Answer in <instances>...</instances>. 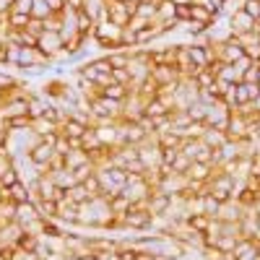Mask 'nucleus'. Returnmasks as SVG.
<instances>
[{"label": "nucleus", "instance_id": "obj_13", "mask_svg": "<svg viewBox=\"0 0 260 260\" xmlns=\"http://www.w3.org/2000/svg\"><path fill=\"white\" fill-rule=\"evenodd\" d=\"M208 68H213V71H216V81H219V83L234 86L237 81H242L240 71H237L232 62H213V65H208Z\"/></svg>", "mask_w": 260, "mask_h": 260}, {"label": "nucleus", "instance_id": "obj_32", "mask_svg": "<svg viewBox=\"0 0 260 260\" xmlns=\"http://www.w3.org/2000/svg\"><path fill=\"white\" fill-rule=\"evenodd\" d=\"M50 16H55V13L50 11V6L45 3V0H34V3H31V18H37V21H47Z\"/></svg>", "mask_w": 260, "mask_h": 260}, {"label": "nucleus", "instance_id": "obj_10", "mask_svg": "<svg viewBox=\"0 0 260 260\" xmlns=\"http://www.w3.org/2000/svg\"><path fill=\"white\" fill-rule=\"evenodd\" d=\"M39 219H42V213H39V208H37L34 201H29V203H18V206H16V221L24 226V232H26L31 224H37Z\"/></svg>", "mask_w": 260, "mask_h": 260}, {"label": "nucleus", "instance_id": "obj_17", "mask_svg": "<svg viewBox=\"0 0 260 260\" xmlns=\"http://www.w3.org/2000/svg\"><path fill=\"white\" fill-rule=\"evenodd\" d=\"M213 167L211 164H203V161H192L190 164V169H187V180H195V182H206L208 185V180H211V175H213Z\"/></svg>", "mask_w": 260, "mask_h": 260}, {"label": "nucleus", "instance_id": "obj_45", "mask_svg": "<svg viewBox=\"0 0 260 260\" xmlns=\"http://www.w3.org/2000/svg\"><path fill=\"white\" fill-rule=\"evenodd\" d=\"M255 240L260 242V216H257V226H255Z\"/></svg>", "mask_w": 260, "mask_h": 260}, {"label": "nucleus", "instance_id": "obj_36", "mask_svg": "<svg viewBox=\"0 0 260 260\" xmlns=\"http://www.w3.org/2000/svg\"><path fill=\"white\" fill-rule=\"evenodd\" d=\"M240 8L250 16V18H260V0H242V3H240Z\"/></svg>", "mask_w": 260, "mask_h": 260}, {"label": "nucleus", "instance_id": "obj_44", "mask_svg": "<svg viewBox=\"0 0 260 260\" xmlns=\"http://www.w3.org/2000/svg\"><path fill=\"white\" fill-rule=\"evenodd\" d=\"M216 260H237V257H234L232 252H221V255H219V257H216Z\"/></svg>", "mask_w": 260, "mask_h": 260}, {"label": "nucleus", "instance_id": "obj_41", "mask_svg": "<svg viewBox=\"0 0 260 260\" xmlns=\"http://www.w3.org/2000/svg\"><path fill=\"white\" fill-rule=\"evenodd\" d=\"M31 3H34V0H16L13 11H18V13H29V16H31Z\"/></svg>", "mask_w": 260, "mask_h": 260}, {"label": "nucleus", "instance_id": "obj_11", "mask_svg": "<svg viewBox=\"0 0 260 260\" xmlns=\"http://www.w3.org/2000/svg\"><path fill=\"white\" fill-rule=\"evenodd\" d=\"M3 201H11L13 206L18 203H29L31 201V187L26 180H18L16 185H11L8 190H3Z\"/></svg>", "mask_w": 260, "mask_h": 260}, {"label": "nucleus", "instance_id": "obj_38", "mask_svg": "<svg viewBox=\"0 0 260 260\" xmlns=\"http://www.w3.org/2000/svg\"><path fill=\"white\" fill-rule=\"evenodd\" d=\"M8 127H11V130H29V127H31V120H29V115L13 117V120H8Z\"/></svg>", "mask_w": 260, "mask_h": 260}, {"label": "nucleus", "instance_id": "obj_1", "mask_svg": "<svg viewBox=\"0 0 260 260\" xmlns=\"http://www.w3.org/2000/svg\"><path fill=\"white\" fill-rule=\"evenodd\" d=\"M122 31L120 26H112L110 21H99L94 29V42L104 50V52H115V50H125L122 47Z\"/></svg>", "mask_w": 260, "mask_h": 260}, {"label": "nucleus", "instance_id": "obj_47", "mask_svg": "<svg viewBox=\"0 0 260 260\" xmlns=\"http://www.w3.org/2000/svg\"><path fill=\"white\" fill-rule=\"evenodd\" d=\"M125 3H133V6H141V3H143V0H125Z\"/></svg>", "mask_w": 260, "mask_h": 260}, {"label": "nucleus", "instance_id": "obj_18", "mask_svg": "<svg viewBox=\"0 0 260 260\" xmlns=\"http://www.w3.org/2000/svg\"><path fill=\"white\" fill-rule=\"evenodd\" d=\"M39 242H42V237H37V234H31V232H24V234L16 240V250H18V252H26V255H37Z\"/></svg>", "mask_w": 260, "mask_h": 260}, {"label": "nucleus", "instance_id": "obj_4", "mask_svg": "<svg viewBox=\"0 0 260 260\" xmlns=\"http://www.w3.org/2000/svg\"><path fill=\"white\" fill-rule=\"evenodd\" d=\"M122 226L125 229H136V232H146V229L156 226V219L151 216V211L146 206H130V211L122 213Z\"/></svg>", "mask_w": 260, "mask_h": 260}, {"label": "nucleus", "instance_id": "obj_49", "mask_svg": "<svg viewBox=\"0 0 260 260\" xmlns=\"http://www.w3.org/2000/svg\"><path fill=\"white\" fill-rule=\"evenodd\" d=\"M257 213H260V195H257Z\"/></svg>", "mask_w": 260, "mask_h": 260}, {"label": "nucleus", "instance_id": "obj_22", "mask_svg": "<svg viewBox=\"0 0 260 260\" xmlns=\"http://www.w3.org/2000/svg\"><path fill=\"white\" fill-rule=\"evenodd\" d=\"M201 141H203L206 146H211V148H221V146L226 143V133H221V130H213V127H206L203 136H201Z\"/></svg>", "mask_w": 260, "mask_h": 260}, {"label": "nucleus", "instance_id": "obj_6", "mask_svg": "<svg viewBox=\"0 0 260 260\" xmlns=\"http://www.w3.org/2000/svg\"><path fill=\"white\" fill-rule=\"evenodd\" d=\"M37 47L55 62L65 55V39L60 37V31H42L37 39Z\"/></svg>", "mask_w": 260, "mask_h": 260}, {"label": "nucleus", "instance_id": "obj_8", "mask_svg": "<svg viewBox=\"0 0 260 260\" xmlns=\"http://www.w3.org/2000/svg\"><path fill=\"white\" fill-rule=\"evenodd\" d=\"M172 198H175V195H167V192H161V190L154 187L151 198L146 201V208L151 211V216H154V219H161V216H167L169 208H172Z\"/></svg>", "mask_w": 260, "mask_h": 260}, {"label": "nucleus", "instance_id": "obj_46", "mask_svg": "<svg viewBox=\"0 0 260 260\" xmlns=\"http://www.w3.org/2000/svg\"><path fill=\"white\" fill-rule=\"evenodd\" d=\"M255 255H257V260H260V242H255Z\"/></svg>", "mask_w": 260, "mask_h": 260}, {"label": "nucleus", "instance_id": "obj_42", "mask_svg": "<svg viewBox=\"0 0 260 260\" xmlns=\"http://www.w3.org/2000/svg\"><path fill=\"white\" fill-rule=\"evenodd\" d=\"M45 3L50 6V11H52V13H57V16H60V13H65V0H45Z\"/></svg>", "mask_w": 260, "mask_h": 260}, {"label": "nucleus", "instance_id": "obj_24", "mask_svg": "<svg viewBox=\"0 0 260 260\" xmlns=\"http://www.w3.org/2000/svg\"><path fill=\"white\" fill-rule=\"evenodd\" d=\"M50 177L55 180V185L60 190H71L76 185V177H73V172L71 169H57V172H50Z\"/></svg>", "mask_w": 260, "mask_h": 260}, {"label": "nucleus", "instance_id": "obj_7", "mask_svg": "<svg viewBox=\"0 0 260 260\" xmlns=\"http://www.w3.org/2000/svg\"><path fill=\"white\" fill-rule=\"evenodd\" d=\"M229 31H232L234 37L252 34V31H257V21H255V18H250L242 8H237V11L229 16Z\"/></svg>", "mask_w": 260, "mask_h": 260}, {"label": "nucleus", "instance_id": "obj_50", "mask_svg": "<svg viewBox=\"0 0 260 260\" xmlns=\"http://www.w3.org/2000/svg\"><path fill=\"white\" fill-rule=\"evenodd\" d=\"M3 96H6V94H3V91H0V102H3Z\"/></svg>", "mask_w": 260, "mask_h": 260}, {"label": "nucleus", "instance_id": "obj_51", "mask_svg": "<svg viewBox=\"0 0 260 260\" xmlns=\"http://www.w3.org/2000/svg\"><path fill=\"white\" fill-rule=\"evenodd\" d=\"M107 3H115V0H107Z\"/></svg>", "mask_w": 260, "mask_h": 260}, {"label": "nucleus", "instance_id": "obj_35", "mask_svg": "<svg viewBox=\"0 0 260 260\" xmlns=\"http://www.w3.org/2000/svg\"><path fill=\"white\" fill-rule=\"evenodd\" d=\"M112 81L120 83V86H127V89H133V78H130V71L127 68H115L112 71Z\"/></svg>", "mask_w": 260, "mask_h": 260}, {"label": "nucleus", "instance_id": "obj_29", "mask_svg": "<svg viewBox=\"0 0 260 260\" xmlns=\"http://www.w3.org/2000/svg\"><path fill=\"white\" fill-rule=\"evenodd\" d=\"M83 185H86V190L91 192V198H102V195H104V185H102L99 172H94V175L86 177V180H83Z\"/></svg>", "mask_w": 260, "mask_h": 260}, {"label": "nucleus", "instance_id": "obj_39", "mask_svg": "<svg viewBox=\"0 0 260 260\" xmlns=\"http://www.w3.org/2000/svg\"><path fill=\"white\" fill-rule=\"evenodd\" d=\"M175 18L180 21V24L190 21V3H177V6H175Z\"/></svg>", "mask_w": 260, "mask_h": 260}, {"label": "nucleus", "instance_id": "obj_3", "mask_svg": "<svg viewBox=\"0 0 260 260\" xmlns=\"http://www.w3.org/2000/svg\"><path fill=\"white\" fill-rule=\"evenodd\" d=\"M104 21H110L112 26H120V29H127L130 18L136 16V8L133 3H125V0H115V3H107L104 0Z\"/></svg>", "mask_w": 260, "mask_h": 260}, {"label": "nucleus", "instance_id": "obj_23", "mask_svg": "<svg viewBox=\"0 0 260 260\" xmlns=\"http://www.w3.org/2000/svg\"><path fill=\"white\" fill-rule=\"evenodd\" d=\"M232 96H234V110H237V107L250 104V89H247V83L245 81H237L232 86Z\"/></svg>", "mask_w": 260, "mask_h": 260}, {"label": "nucleus", "instance_id": "obj_33", "mask_svg": "<svg viewBox=\"0 0 260 260\" xmlns=\"http://www.w3.org/2000/svg\"><path fill=\"white\" fill-rule=\"evenodd\" d=\"M219 211H221V203L206 190V195H203V213L211 216V219H216V216H219Z\"/></svg>", "mask_w": 260, "mask_h": 260}, {"label": "nucleus", "instance_id": "obj_25", "mask_svg": "<svg viewBox=\"0 0 260 260\" xmlns=\"http://www.w3.org/2000/svg\"><path fill=\"white\" fill-rule=\"evenodd\" d=\"M29 24H31V16L29 13H18V11H11L8 13V29L11 31H24Z\"/></svg>", "mask_w": 260, "mask_h": 260}, {"label": "nucleus", "instance_id": "obj_40", "mask_svg": "<svg viewBox=\"0 0 260 260\" xmlns=\"http://www.w3.org/2000/svg\"><path fill=\"white\" fill-rule=\"evenodd\" d=\"M86 8V0H65V11H71V13H78Z\"/></svg>", "mask_w": 260, "mask_h": 260}, {"label": "nucleus", "instance_id": "obj_37", "mask_svg": "<svg viewBox=\"0 0 260 260\" xmlns=\"http://www.w3.org/2000/svg\"><path fill=\"white\" fill-rule=\"evenodd\" d=\"M201 3H203L213 16H221V13H224V6L229 3V0H201Z\"/></svg>", "mask_w": 260, "mask_h": 260}, {"label": "nucleus", "instance_id": "obj_26", "mask_svg": "<svg viewBox=\"0 0 260 260\" xmlns=\"http://www.w3.org/2000/svg\"><path fill=\"white\" fill-rule=\"evenodd\" d=\"M185 224H187L190 229H195V232L206 234L208 226H211V216H206V213H190L187 219H185Z\"/></svg>", "mask_w": 260, "mask_h": 260}, {"label": "nucleus", "instance_id": "obj_48", "mask_svg": "<svg viewBox=\"0 0 260 260\" xmlns=\"http://www.w3.org/2000/svg\"><path fill=\"white\" fill-rule=\"evenodd\" d=\"M175 3H192V0H175Z\"/></svg>", "mask_w": 260, "mask_h": 260}, {"label": "nucleus", "instance_id": "obj_9", "mask_svg": "<svg viewBox=\"0 0 260 260\" xmlns=\"http://www.w3.org/2000/svg\"><path fill=\"white\" fill-rule=\"evenodd\" d=\"M86 130H89V125H83V122H78L76 117H65L62 122H60V136H65L71 143H73V148H78V141L86 136Z\"/></svg>", "mask_w": 260, "mask_h": 260}, {"label": "nucleus", "instance_id": "obj_28", "mask_svg": "<svg viewBox=\"0 0 260 260\" xmlns=\"http://www.w3.org/2000/svg\"><path fill=\"white\" fill-rule=\"evenodd\" d=\"M107 60H110L112 65V71L115 68H127V62H130V50H115V52H104Z\"/></svg>", "mask_w": 260, "mask_h": 260}, {"label": "nucleus", "instance_id": "obj_5", "mask_svg": "<svg viewBox=\"0 0 260 260\" xmlns=\"http://www.w3.org/2000/svg\"><path fill=\"white\" fill-rule=\"evenodd\" d=\"M213 47H216V60L219 62H232L234 65V62H240L245 57V45L234 34L226 37L224 42H219V45H213Z\"/></svg>", "mask_w": 260, "mask_h": 260}, {"label": "nucleus", "instance_id": "obj_34", "mask_svg": "<svg viewBox=\"0 0 260 260\" xmlns=\"http://www.w3.org/2000/svg\"><path fill=\"white\" fill-rule=\"evenodd\" d=\"M190 164H192V159H190V156H185L182 151H180V154L175 156V161H172V172H175V175H187Z\"/></svg>", "mask_w": 260, "mask_h": 260}, {"label": "nucleus", "instance_id": "obj_14", "mask_svg": "<svg viewBox=\"0 0 260 260\" xmlns=\"http://www.w3.org/2000/svg\"><path fill=\"white\" fill-rule=\"evenodd\" d=\"M57 206H60V211H57V221H60V224H68V226H76V224H78L81 206L73 203V201H68V198H65L62 203H57Z\"/></svg>", "mask_w": 260, "mask_h": 260}, {"label": "nucleus", "instance_id": "obj_31", "mask_svg": "<svg viewBox=\"0 0 260 260\" xmlns=\"http://www.w3.org/2000/svg\"><path fill=\"white\" fill-rule=\"evenodd\" d=\"M34 203H37V208H39V213H42V219H57L60 206H57L55 201H34Z\"/></svg>", "mask_w": 260, "mask_h": 260}, {"label": "nucleus", "instance_id": "obj_21", "mask_svg": "<svg viewBox=\"0 0 260 260\" xmlns=\"http://www.w3.org/2000/svg\"><path fill=\"white\" fill-rule=\"evenodd\" d=\"M65 195H68V201H73V203H78V206H83V203L91 201V192L86 190L83 182H76L71 190H65Z\"/></svg>", "mask_w": 260, "mask_h": 260}, {"label": "nucleus", "instance_id": "obj_15", "mask_svg": "<svg viewBox=\"0 0 260 260\" xmlns=\"http://www.w3.org/2000/svg\"><path fill=\"white\" fill-rule=\"evenodd\" d=\"M190 21H198V24H203V26H213L216 21H219V16H213L201 0H192L190 3Z\"/></svg>", "mask_w": 260, "mask_h": 260}, {"label": "nucleus", "instance_id": "obj_52", "mask_svg": "<svg viewBox=\"0 0 260 260\" xmlns=\"http://www.w3.org/2000/svg\"><path fill=\"white\" fill-rule=\"evenodd\" d=\"M257 24H260V18H257Z\"/></svg>", "mask_w": 260, "mask_h": 260}, {"label": "nucleus", "instance_id": "obj_43", "mask_svg": "<svg viewBox=\"0 0 260 260\" xmlns=\"http://www.w3.org/2000/svg\"><path fill=\"white\" fill-rule=\"evenodd\" d=\"M247 89H250V102H255L260 96V83H247Z\"/></svg>", "mask_w": 260, "mask_h": 260}, {"label": "nucleus", "instance_id": "obj_27", "mask_svg": "<svg viewBox=\"0 0 260 260\" xmlns=\"http://www.w3.org/2000/svg\"><path fill=\"white\" fill-rule=\"evenodd\" d=\"M154 141H156L159 148H180V146H182V138L175 133V130H167V133L154 136Z\"/></svg>", "mask_w": 260, "mask_h": 260}, {"label": "nucleus", "instance_id": "obj_12", "mask_svg": "<svg viewBox=\"0 0 260 260\" xmlns=\"http://www.w3.org/2000/svg\"><path fill=\"white\" fill-rule=\"evenodd\" d=\"M182 76L175 71V65H154L151 68V81H154L159 89H164V86H169V83H175V81H180Z\"/></svg>", "mask_w": 260, "mask_h": 260}, {"label": "nucleus", "instance_id": "obj_2", "mask_svg": "<svg viewBox=\"0 0 260 260\" xmlns=\"http://www.w3.org/2000/svg\"><path fill=\"white\" fill-rule=\"evenodd\" d=\"M52 60L42 52L39 47H16V60L13 65L24 73V71H31V68H47Z\"/></svg>", "mask_w": 260, "mask_h": 260}, {"label": "nucleus", "instance_id": "obj_30", "mask_svg": "<svg viewBox=\"0 0 260 260\" xmlns=\"http://www.w3.org/2000/svg\"><path fill=\"white\" fill-rule=\"evenodd\" d=\"M175 0H159L156 6V21H172L175 18Z\"/></svg>", "mask_w": 260, "mask_h": 260}, {"label": "nucleus", "instance_id": "obj_20", "mask_svg": "<svg viewBox=\"0 0 260 260\" xmlns=\"http://www.w3.org/2000/svg\"><path fill=\"white\" fill-rule=\"evenodd\" d=\"M130 206H133V203H130V198H127L122 190H117L112 198H110V211H112L115 216H120V219H122V213L130 211Z\"/></svg>", "mask_w": 260, "mask_h": 260}, {"label": "nucleus", "instance_id": "obj_16", "mask_svg": "<svg viewBox=\"0 0 260 260\" xmlns=\"http://www.w3.org/2000/svg\"><path fill=\"white\" fill-rule=\"evenodd\" d=\"M143 115L148 117V120H159V117H167V115H172V110L159 99V96H154V99H146L143 102Z\"/></svg>", "mask_w": 260, "mask_h": 260}, {"label": "nucleus", "instance_id": "obj_19", "mask_svg": "<svg viewBox=\"0 0 260 260\" xmlns=\"http://www.w3.org/2000/svg\"><path fill=\"white\" fill-rule=\"evenodd\" d=\"M130 91H133V89H127V86L110 83V86H104V89H102L99 94H102V96H107V99H112V102H120V104H125V102H127V96H130Z\"/></svg>", "mask_w": 260, "mask_h": 260}]
</instances>
